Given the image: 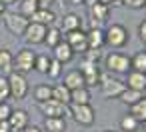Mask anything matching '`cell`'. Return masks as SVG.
Wrapping results in <instances>:
<instances>
[{
  "label": "cell",
  "mask_w": 146,
  "mask_h": 132,
  "mask_svg": "<svg viewBox=\"0 0 146 132\" xmlns=\"http://www.w3.org/2000/svg\"><path fill=\"white\" fill-rule=\"evenodd\" d=\"M128 40H130V34L124 24H110L104 30V46H108V48H114V50L124 48L128 44Z\"/></svg>",
  "instance_id": "1"
},
{
  "label": "cell",
  "mask_w": 146,
  "mask_h": 132,
  "mask_svg": "<svg viewBox=\"0 0 146 132\" xmlns=\"http://www.w3.org/2000/svg\"><path fill=\"white\" fill-rule=\"evenodd\" d=\"M34 60H36V52L30 50L28 46L20 48L14 56V64H12V72H18V74H28L34 70Z\"/></svg>",
  "instance_id": "2"
},
{
  "label": "cell",
  "mask_w": 146,
  "mask_h": 132,
  "mask_svg": "<svg viewBox=\"0 0 146 132\" xmlns=\"http://www.w3.org/2000/svg\"><path fill=\"white\" fill-rule=\"evenodd\" d=\"M70 116L80 126H92L96 120V110L92 104H68Z\"/></svg>",
  "instance_id": "3"
},
{
  "label": "cell",
  "mask_w": 146,
  "mask_h": 132,
  "mask_svg": "<svg viewBox=\"0 0 146 132\" xmlns=\"http://www.w3.org/2000/svg\"><path fill=\"white\" fill-rule=\"evenodd\" d=\"M6 78H8V86H10V98L24 100L28 96V90H30L26 76L24 74H18V72H10Z\"/></svg>",
  "instance_id": "4"
},
{
  "label": "cell",
  "mask_w": 146,
  "mask_h": 132,
  "mask_svg": "<svg viewBox=\"0 0 146 132\" xmlns=\"http://www.w3.org/2000/svg\"><path fill=\"white\" fill-rule=\"evenodd\" d=\"M28 24H30V20H28L26 16H22L20 12H6V14H4V26H6V30H8L10 34H14V36H22V34L26 32Z\"/></svg>",
  "instance_id": "5"
},
{
  "label": "cell",
  "mask_w": 146,
  "mask_h": 132,
  "mask_svg": "<svg viewBox=\"0 0 146 132\" xmlns=\"http://www.w3.org/2000/svg\"><path fill=\"white\" fill-rule=\"evenodd\" d=\"M104 64L110 72L116 74H126L130 72V56H126L124 52H110L104 58Z\"/></svg>",
  "instance_id": "6"
},
{
  "label": "cell",
  "mask_w": 146,
  "mask_h": 132,
  "mask_svg": "<svg viewBox=\"0 0 146 132\" xmlns=\"http://www.w3.org/2000/svg\"><path fill=\"white\" fill-rule=\"evenodd\" d=\"M78 70L82 72V76H84V84H86V86H100L104 74L100 72L98 64H94V62H90V60H82V64H80Z\"/></svg>",
  "instance_id": "7"
},
{
  "label": "cell",
  "mask_w": 146,
  "mask_h": 132,
  "mask_svg": "<svg viewBox=\"0 0 146 132\" xmlns=\"http://www.w3.org/2000/svg\"><path fill=\"white\" fill-rule=\"evenodd\" d=\"M38 106H40V112L44 114V118H50V116L66 118V116H70L68 106L62 104V102H58V100H54V98H50V100H46V102H40Z\"/></svg>",
  "instance_id": "8"
},
{
  "label": "cell",
  "mask_w": 146,
  "mask_h": 132,
  "mask_svg": "<svg viewBox=\"0 0 146 132\" xmlns=\"http://www.w3.org/2000/svg\"><path fill=\"white\" fill-rule=\"evenodd\" d=\"M64 40L68 42V46L74 50V54H84L88 50V42H86V32L82 28L78 30H72V32H66Z\"/></svg>",
  "instance_id": "9"
},
{
  "label": "cell",
  "mask_w": 146,
  "mask_h": 132,
  "mask_svg": "<svg viewBox=\"0 0 146 132\" xmlns=\"http://www.w3.org/2000/svg\"><path fill=\"white\" fill-rule=\"evenodd\" d=\"M126 88V84L122 82V80H118V78H110V76H104L102 78V82H100V90H102V94L106 96V98H118L120 94H122V90Z\"/></svg>",
  "instance_id": "10"
},
{
  "label": "cell",
  "mask_w": 146,
  "mask_h": 132,
  "mask_svg": "<svg viewBox=\"0 0 146 132\" xmlns=\"http://www.w3.org/2000/svg\"><path fill=\"white\" fill-rule=\"evenodd\" d=\"M46 28L48 26H42V24H36V22H30L26 32L22 34L26 44L28 46H36V44H42L44 42V36H46Z\"/></svg>",
  "instance_id": "11"
},
{
  "label": "cell",
  "mask_w": 146,
  "mask_h": 132,
  "mask_svg": "<svg viewBox=\"0 0 146 132\" xmlns=\"http://www.w3.org/2000/svg\"><path fill=\"white\" fill-rule=\"evenodd\" d=\"M8 124H10L12 132H22V130L30 124V116H28L26 110H22V108H14L12 114H10V118H8Z\"/></svg>",
  "instance_id": "12"
},
{
  "label": "cell",
  "mask_w": 146,
  "mask_h": 132,
  "mask_svg": "<svg viewBox=\"0 0 146 132\" xmlns=\"http://www.w3.org/2000/svg\"><path fill=\"white\" fill-rule=\"evenodd\" d=\"M74 50L68 46V42L66 40H62L60 44H56L54 48H52V58L54 60H58L60 64H68V62H72L74 60Z\"/></svg>",
  "instance_id": "13"
},
{
  "label": "cell",
  "mask_w": 146,
  "mask_h": 132,
  "mask_svg": "<svg viewBox=\"0 0 146 132\" xmlns=\"http://www.w3.org/2000/svg\"><path fill=\"white\" fill-rule=\"evenodd\" d=\"M108 16H110V6H106V4H102V2H92V6H90V18H92V26H98V24H102V22H106L108 20Z\"/></svg>",
  "instance_id": "14"
},
{
  "label": "cell",
  "mask_w": 146,
  "mask_h": 132,
  "mask_svg": "<svg viewBox=\"0 0 146 132\" xmlns=\"http://www.w3.org/2000/svg\"><path fill=\"white\" fill-rule=\"evenodd\" d=\"M86 42H88V50H102L104 48V30L100 26H92L86 32Z\"/></svg>",
  "instance_id": "15"
},
{
  "label": "cell",
  "mask_w": 146,
  "mask_h": 132,
  "mask_svg": "<svg viewBox=\"0 0 146 132\" xmlns=\"http://www.w3.org/2000/svg\"><path fill=\"white\" fill-rule=\"evenodd\" d=\"M124 84H126V88L144 92V90H146V74H144V72L130 70V72H126V82H124Z\"/></svg>",
  "instance_id": "16"
},
{
  "label": "cell",
  "mask_w": 146,
  "mask_h": 132,
  "mask_svg": "<svg viewBox=\"0 0 146 132\" xmlns=\"http://www.w3.org/2000/svg\"><path fill=\"white\" fill-rule=\"evenodd\" d=\"M30 22H36V24H42V26H54L56 22V14L50 10V8H38L32 16H30Z\"/></svg>",
  "instance_id": "17"
},
{
  "label": "cell",
  "mask_w": 146,
  "mask_h": 132,
  "mask_svg": "<svg viewBox=\"0 0 146 132\" xmlns=\"http://www.w3.org/2000/svg\"><path fill=\"white\" fill-rule=\"evenodd\" d=\"M68 90H76V88H82V86H86L84 84V76H82V72L76 68V70H70V72H66L64 74V82H62Z\"/></svg>",
  "instance_id": "18"
},
{
  "label": "cell",
  "mask_w": 146,
  "mask_h": 132,
  "mask_svg": "<svg viewBox=\"0 0 146 132\" xmlns=\"http://www.w3.org/2000/svg\"><path fill=\"white\" fill-rule=\"evenodd\" d=\"M78 28H82V18L78 14H74V12L64 14L62 24H60V30L62 32H72V30H78Z\"/></svg>",
  "instance_id": "19"
},
{
  "label": "cell",
  "mask_w": 146,
  "mask_h": 132,
  "mask_svg": "<svg viewBox=\"0 0 146 132\" xmlns=\"http://www.w3.org/2000/svg\"><path fill=\"white\" fill-rule=\"evenodd\" d=\"M64 40V32L58 28V26H48L46 28V36H44V42L42 44H46L48 48H54L56 44H60Z\"/></svg>",
  "instance_id": "20"
},
{
  "label": "cell",
  "mask_w": 146,
  "mask_h": 132,
  "mask_svg": "<svg viewBox=\"0 0 146 132\" xmlns=\"http://www.w3.org/2000/svg\"><path fill=\"white\" fill-rule=\"evenodd\" d=\"M92 102V94L88 90V86L70 90V104H90Z\"/></svg>",
  "instance_id": "21"
},
{
  "label": "cell",
  "mask_w": 146,
  "mask_h": 132,
  "mask_svg": "<svg viewBox=\"0 0 146 132\" xmlns=\"http://www.w3.org/2000/svg\"><path fill=\"white\" fill-rule=\"evenodd\" d=\"M42 130L44 132H66V118H56V116L44 118Z\"/></svg>",
  "instance_id": "22"
},
{
  "label": "cell",
  "mask_w": 146,
  "mask_h": 132,
  "mask_svg": "<svg viewBox=\"0 0 146 132\" xmlns=\"http://www.w3.org/2000/svg\"><path fill=\"white\" fill-rule=\"evenodd\" d=\"M12 64H14V54L10 52V48H0V72L8 76L12 72Z\"/></svg>",
  "instance_id": "23"
},
{
  "label": "cell",
  "mask_w": 146,
  "mask_h": 132,
  "mask_svg": "<svg viewBox=\"0 0 146 132\" xmlns=\"http://www.w3.org/2000/svg\"><path fill=\"white\" fill-rule=\"evenodd\" d=\"M128 114H132L140 124L146 120V96H142L136 104H132V106H128Z\"/></svg>",
  "instance_id": "24"
},
{
  "label": "cell",
  "mask_w": 146,
  "mask_h": 132,
  "mask_svg": "<svg viewBox=\"0 0 146 132\" xmlns=\"http://www.w3.org/2000/svg\"><path fill=\"white\" fill-rule=\"evenodd\" d=\"M32 96H34V100H36L38 104H40V102H46V100L52 98V86H50V84H38V86H34Z\"/></svg>",
  "instance_id": "25"
},
{
  "label": "cell",
  "mask_w": 146,
  "mask_h": 132,
  "mask_svg": "<svg viewBox=\"0 0 146 132\" xmlns=\"http://www.w3.org/2000/svg\"><path fill=\"white\" fill-rule=\"evenodd\" d=\"M142 96H144V92H138V90H132V88H124L122 94L118 96V100H120L122 104H126V106H132V104H136Z\"/></svg>",
  "instance_id": "26"
},
{
  "label": "cell",
  "mask_w": 146,
  "mask_h": 132,
  "mask_svg": "<svg viewBox=\"0 0 146 132\" xmlns=\"http://www.w3.org/2000/svg\"><path fill=\"white\" fill-rule=\"evenodd\" d=\"M52 98L68 106V104H70V90H68V88H66V86L60 82V84L52 86Z\"/></svg>",
  "instance_id": "27"
},
{
  "label": "cell",
  "mask_w": 146,
  "mask_h": 132,
  "mask_svg": "<svg viewBox=\"0 0 146 132\" xmlns=\"http://www.w3.org/2000/svg\"><path fill=\"white\" fill-rule=\"evenodd\" d=\"M120 130L122 132H138L140 130V122L132 114H124L120 118Z\"/></svg>",
  "instance_id": "28"
},
{
  "label": "cell",
  "mask_w": 146,
  "mask_h": 132,
  "mask_svg": "<svg viewBox=\"0 0 146 132\" xmlns=\"http://www.w3.org/2000/svg\"><path fill=\"white\" fill-rule=\"evenodd\" d=\"M130 70H136V72H144L146 74V50H140V52H136L130 58Z\"/></svg>",
  "instance_id": "29"
},
{
  "label": "cell",
  "mask_w": 146,
  "mask_h": 132,
  "mask_svg": "<svg viewBox=\"0 0 146 132\" xmlns=\"http://www.w3.org/2000/svg\"><path fill=\"white\" fill-rule=\"evenodd\" d=\"M38 8H40L38 0H20V14L26 16L28 20H30V16H32Z\"/></svg>",
  "instance_id": "30"
},
{
  "label": "cell",
  "mask_w": 146,
  "mask_h": 132,
  "mask_svg": "<svg viewBox=\"0 0 146 132\" xmlns=\"http://www.w3.org/2000/svg\"><path fill=\"white\" fill-rule=\"evenodd\" d=\"M50 56L48 54H36V60H34V70L40 72V74H46L48 72V66H50Z\"/></svg>",
  "instance_id": "31"
},
{
  "label": "cell",
  "mask_w": 146,
  "mask_h": 132,
  "mask_svg": "<svg viewBox=\"0 0 146 132\" xmlns=\"http://www.w3.org/2000/svg\"><path fill=\"white\" fill-rule=\"evenodd\" d=\"M62 68H64V64H60L58 60H50V66H48V78H52V80H58L60 78V74H62Z\"/></svg>",
  "instance_id": "32"
},
{
  "label": "cell",
  "mask_w": 146,
  "mask_h": 132,
  "mask_svg": "<svg viewBox=\"0 0 146 132\" xmlns=\"http://www.w3.org/2000/svg\"><path fill=\"white\" fill-rule=\"evenodd\" d=\"M10 98V86H8V78L0 76V102H6Z\"/></svg>",
  "instance_id": "33"
},
{
  "label": "cell",
  "mask_w": 146,
  "mask_h": 132,
  "mask_svg": "<svg viewBox=\"0 0 146 132\" xmlns=\"http://www.w3.org/2000/svg\"><path fill=\"white\" fill-rule=\"evenodd\" d=\"M12 104L6 100V102H0V120H8L10 118V114H12Z\"/></svg>",
  "instance_id": "34"
},
{
  "label": "cell",
  "mask_w": 146,
  "mask_h": 132,
  "mask_svg": "<svg viewBox=\"0 0 146 132\" xmlns=\"http://www.w3.org/2000/svg\"><path fill=\"white\" fill-rule=\"evenodd\" d=\"M120 2H122V6H128L132 10H140L146 6V0H120Z\"/></svg>",
  "instance_id": "35"
},
{
  "label": "cell",
  "mask_w": 146,
  "mask_h": 132,
  "mask_svg": "<svg viewBox=\"0 0 146 132\" xmlns=\"http://www.w3.org/2000/svg\"><path fill=\"white\" fill-rule=\"evenodd\" d=\"M82 56H84V60H90V62L98 64V60L102 58V50H86Z\"/></svg>",
  "instance_id": "36"
},
{
  "label": "cell",
  "mask_w": 146,
  "mask_h": 132,
  "mask_svg": "<svg viewBox=\"0 0 146 132\" xmlns=\"http://www.w3.org/2000/svg\"><path fill=\"white\" fill-rule=\"evenodd\" d=\"M138 36H140V40L146 44V20H142V22L138 24Z\"/></svg>",
  "instance_id": "37"
},
{
  "label": "cell",
  "mask_w": 146,
  "mask_h": 132,
  "mask_svg": "<svg viewBox=\"0 0 146 132\" xmlns=\"http://www.w3.org/2000/svg\"><path fill=\"white\" fill-rule=\"evenodd\" d=\"M98 2H102V4H106V6H122V2L120 0H98Z\"/></svg>",
  "instance_id": "38"
},
{
  "label": "cell",
  "mask_w": 146,
  "mask_h": 132,
  "mask_svg": "<svg viewBox=\"0 0 146 132\" xmlns=\"http://www.w3.org/2000/svg\"><path fill=\"white\" fill-rule=\"evenodd\" d=\"M0 132H12V128H10L8 120H0Z\"/></svg>",
  "instance_id": "39"
},
{
  "label": "cell",
  "mask_w": 146,
  "mask_h": 132,
  "mask_svg": "<svg viewBox=\"0 0 146 132\" xmlns=\"http://www.w3.org/2000/svg\"><path fill=\"white\" fill-rule=\"evenodd\" d=\"M22 132H42V128H40V126H36V124H28Z\"/></svg>",
  "instance_id": "40"
},
{
  "label": "cell",
  "mask_w": 146,
  "mask_h": 132,
  "mask_svg": "<svg viewBox=\"0 0 146 132\" xmlns=\"http://www.w3.org/2000/svg\"><path fill=\"white\" fill-rule=\"evenodd\" d=\"M52 2H54V0H38V4H40L42 8H48V6H50Z\"/></svg>",
  "instance_id": "41"
},
{
  "label": "cell",
  "mask_w": 146,
  "mask_h": 132,
  "mask_svg": "<svg viewBox=\"0 0 146 132\" xmlns=\"http://www.w3.org/2000/svg\"><path fill=\"white\" fill-rule=\"evenodd\" d=\"M4 6H10V4H16V2H20V0H0Z\"/></svg>",
  "instance_id": "42"
},
{
  "label": "cell",
  "mask_w": 146,
  "mask_h": 132,
  "mask_svg": "<svg viewBox=\"0 0 146 132\" xmlns=\"http://www.w3.org/2000/svg\"><path fill=\"white\" fill-rule=\"evenodd\" d=\"M86 0H70V4H74V6H78V4H84Z\"/></svg>",
  "instance_id": "43"
},
{
  "label": "cell",
  "mask_w": 146,
  "mask_h": 132,
  "mask_svg": "<svg viewBox=\"0 0 146 132\" xmlns=\"http://www.w3.org/2000/svg\"><path fill=\"white\" fill-rule=\"evenodd\" d=\"M4 14H6V6L0 2V16H4Z\"/></svg>",
  "instance_id": "44"
},
{
  "label": "cell",
  "mask_w": 146,
  "mask_h": 132,
  "mask_svg": "<svg viewBox=\"0 0 146 132\" xmlns=\"http://www.w3.org/2000/svg\"><path fill=\"white\" fill-rule=\"evenodd\" d=\"M140 130H142V132H146V120H144V122L140 124Z\"/></svg>",
  "instance_id": "45"
},
{
  "label": "cell",
  "mask_w": 146,
  "mask_h": 132,
  "mask_svg": "<svg viewBox=\"0 0 146 132\" xmlns=\"http://www.w3.org/2000/svg\"><path fill=\"white\" fill-rule=\"evenodd\" d=\"M104 132H118V130H104Z\"/></svg>",
  "instance_id": "46"
},
{
  "label": "cell",
  "mask_w": 146,
  "mask_h": 132,
  "mask_svg": "<svg viewBox=\"0 0 146 132\" xmlns=\"http://www.w3.org/2000/svg\"><path fill=\"white\" fill-rule=\"evenodd\" d=\"M42 132H44V130H42Z\"/></svg>",
  "instance_id": "47"
}]
</instances>
